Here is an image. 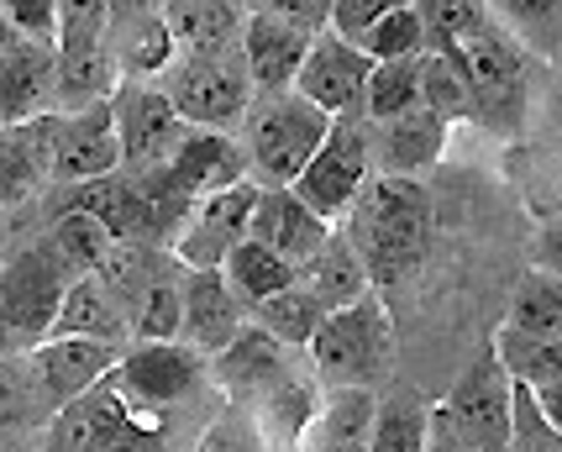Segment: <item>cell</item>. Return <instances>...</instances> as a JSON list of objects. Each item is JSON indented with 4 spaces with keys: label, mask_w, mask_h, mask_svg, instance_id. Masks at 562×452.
Returning a JSON list of instances; mask_svg holds the SVG:
<instances>
[{
    "label": "cell",
    "mask_w": 562,
    "mask_h": 452,
    "mask_svg": "<svg viewBox=\"0 0 562 452\" xmlns=\"http://www.w3.org/2000/svg\"><path fill=\"white\" fill-rule=\"evenodd\" d=\"M347 242L358 248L368 279H405L431 248V190L420 179L373 174L347 211Z\"/></svg>",
    "instance_id": "cell-1"
},
{
    "label": "cell",
    "mask_w": 562,
    "mask_h": 452,
    "mask_svg": "<svg viewBox=\"0 0 562 452\" xmlns=\"http://www.w3.org/2000/svg\"><path fill=\"white\" fill-rule=\"evenodd\" d=\"M179 431V410H158L105 378L48 421V452H173Z\"/></svg>",
    "instance_id": "cell-2"
},
{
    "label": "cell",
    "mask_w": 562,
    "mask_h": 452,
    "mask_svg": "<svg viewBox=\"0 0 562 452\" xmlns=\"http://www.w3.org/2000/svg\"><path fill=\"white\" fill-rule=\"evenodd\" d=\"M311 369L316 384L331 395H373L394 369V327L379 295L331 310L311 342Z\"/></svg>",
    "instance_id": "cell-3"
},
{
    "label": "cell",
    "mask_w": 562,
    "mask_h": 452,
    "mask_svg": "<svg viewBox=\"0 0 562 452\" xmlns=\"http://www.w3.org/2000/svg\"><path fill=\"white\" fill-rule=\"evenodd\" d=\"M458 64V75L468 84V101H473V122L494 126L505 137H520L526 122V75H531V53L520 37H510L505 26L484 22L473 37H463L452 53H441Z\"/></svg>",
    "instance_id": "cell-4"
},
{
    "label": "cell",
    "mask_w": 562,
    "mask_h": 452,
    "mask_svg": "<svg viewBox=\"0 0 562 452\" xmlns=\"http://www.w3.org/2000/svg\"><path fill=\"white\" fill-rule=\"evenodd\" d=\"M331 132V116H321L311 101L300 95H269L247 111V174L263 179V190H290L300 169L316 158V148Z\"/></svg>",
    "instance_id": "cell-5"
},
{
    "label": "cell",
    "mask_w": 562,
    "mask_h": 452,
    "mask_svg": "<svg viewBox=\"0 0 562 452\" xmlns=\"http://www.w3.org/2000/svg\"><path fill=\"white\" fill-rule=\"evenodd\" d=\"M111 5H64L58 0V69H53V116H79L116 95V64L105 53Z\"/></svg>",
    "instance_id": "cell-6"
},
{
    "label": "cell",
    "mask_w": 562,
    "mask_h": 452,
    "mask_svg": "<svg viewBox=\"0 0 562 452\" xmlns=\"http://www.w3.org/2000/svg\"><path fill=\"white\" fill-rule=\"evenodd\" d=\"M368 179H373V126L358 116V122H331L326 143L300 169V179L290 190L305 211H316L321 222L331 226L337 216L352 211V201L363 195Z\"/></svg>",
    "instance_id": "cell-7"
},
{
    "label": "cell",
    "mask_w": 562,
    "mask_h": 452,
    "mask_svg": "<svg viewBox=\"0 0 562 452\" xmlns=\"http://www.w3.org/2000/svg\"><path fill=\"white\" fill-rule=\"evenodd\" d=\"M164 95L173 101L184 126H195V132H232L252 111V79H247L243 48L216 53V58H179Z\"/></svg>",
    "instance_id": "cell-8"
},
{
    "label": "cell",
    "mask_w": 562,
    "mask_h": 452,
    "mask_svg": "<svg viewBox=\"0 0 562 452\" xmlns=\"http://www.w3.org/2000/svg\"><path fill=\"white\" fill-rule=\"evenodd\" d=\"M69 269L53 258L43 242L37 248L16 252L5 269H0V316H5V331H11V342L16 352H32L48 342L53 321H58V305L69 295Z\"/></svg>",
    "instance_id": "cell-9"
},
{
    "label": "cell",
    "mask_w": 562,
    "mask_h": 452,
    "mask_svg": "<svg viewBox=\"0 0 562 452\" xmlns=\"http://www.w3.org/2000/svg\"><path fill=\"white\" fill-rule=\"evenodd\" d=\"M247 174V152L243 143H232L226 132H184V143L173 152L164 169H153V174L132 179L143 195L153 201H179V205H195L205 195H221V190H232V184H243Z\"/></svg>",
    "instance_id": "cell-10"
},
{
    "label": "cell",
    "mask_w": 562,
    "mask_h": 452,
    "mask_svg": "<svg viewBox=\"0 0 562 452\" xmlns=\"http://www.w3.org/2000/svg\"><path fill=\"white\" fill-rule=\"evenodd\" d=\"M441 416L463 437L473 452H510V405H515V378L499 369L494 348H484L468 374L452 384V395H441Z\"/></svg>",
    "instance_id": "cell-11"
},
{
    "label": "cell",
    "mask_w": 562,
    "mask_h": 452,
    "mask_svg": "<svg viewBox=\"0 0 562 452\" xmlns=\"http://www.w3.org/2000/svg\"><path fill=\"white\" fill-rule=\"evenodd\" d=\"M111 116H116V143H122V174L126 179H143L153 169H164L184 132L190 126L179 122V111L164 90L153 84H116L111 95Z\"/></svg>",
    "instance_id": "cell-12"
},
{
    "label": "cell",
    "mask_w": 562,
    "mask_h": 452,
    "mask_svg": "<svg viewBox=\"0 0 562 452\" xmlns=\"http://www.w3.org/2000/svg\"><path fill=\"white\" fill-rule=\"evenodd\" d=\"M368 75H373V58L363 48L342 43L331 26L321 32L305 64H300V79H294V95L311 101L321 116L331 122H358L363 116V95H368Z\"/></svg>",
    "instance_id": "cell-13"
},
{
    "label": "cell",
    "mask_w": 562,
    "mask_h": 452,
    "mask_svg": "<svg viewBox=\"0 0 562 452\" xmlns=\"http://www.w3.org/2000/svg\"><path fill=\"white\" fill-rule=\"evenodd\" d=\"M258 190H263V184L243 179V184H232V190H221V195L195 201L190 222H184L179 242H173V263H179V269H221V263L247 242V222H252Z\"/></svg>",
    "instance_id": "cell-14"
},
{
    "label": "cell",
    "mask_w": 562,
    "mask_h": 452,
    "mask_svg": "<svg viewBox=\"0 0 562 452\" xmlns=\"http://www.w3.org/2000/svg\"><path fill=\"white\" fill-rule=\"evenodd\" d=\"M211 378V358L190 352L184 342H153V348L122 352L111 384H122L126 395L158 405V410H184L200 400V384Z\"/></svg>",
    "instance_id": "cell-15"
},
{
    "label": "cell",
    "mask_w": 562,
    "mask_h": 452,
    "mask_svg": "<svg viewBox=\"0 0 562 452\" xmlns=\"http://www.w3.org/2000/svg\"><path fill=\"white\" fill-rule=\"evenodd\" d=\"M26 363H32V378H37L48 410L58 416V410H69L74 400H85L90 389H100L105 378L116 374L122 348L90 342V337H48L43 348L26 352Z\"/></svg>",
    "instance_id": "cell-16"
},
{
    "label": "cell",
    "mask_w": 562,
    "mask_h": 452,
    "mask_svg": "<svg viewBox=\"0 0 562 452\" xmlns=\"http://www.w3.org/2000/svg\"><path fill=\"white\" fill-rule=\"evenodd\" d=\"M316 37L294 32L284 16H273L269 5H247V22H243V64L247 79H252V95L269 101V95H290L294 79H300V64L311 53Z\"/></svg>",
    "instance_id": "cell-17"
},
{
    "label": "cell",
    "mask_w": 562,
    "mask_h": 452,
    "mask_svg": "<svg viewBox=\"0 0 562 452\" xmlns=\"http://www.w3.org/2000/svg\"><path fill=\"white\" fill-rule=\"evenodd\" d=\"M122 174V143H116V116L111 101L90 105L79 116H58V152H53V184H90V179Z\"/></svg>",
    "instance_id": "cell-18"
},
{
    "label": "cell",
    "mask_w": 562,
    "mask_h": 452,
    "mask_svg": "<svg viewBox=\"0 0 562 452\" xmlns=\"http://www.w3.org/2000/svg\"><path fill=\"white\" fill-rule=\"evenodd\" d=\"M105 53L116 64V79L122 84H147L153 75H169L173 64V37L164 26V11L158 5H111V22H105Z\"/></svg>",
    "instance_id": "cell-19"
},
{
    "label": "cell",
    "mask_w": 562,
    "mask_h": 452,
    "mask_svg": "<svg viewBox=\"0 0 562 452\" xmlns=\"http://www.w3.org/2000/svg\"><path fill=\"white\" fill-rule=\"evenodd\" d=\"M247 237L263 242L273 258H284L294 274L321 252V242L331 237V226L321 222L316 211L294 201V190H258V205H252V222H247Z\"/></svg>",
    "instance_id": "cell-20"
},
{
    "label": "cell",
    "mask_w": 562,
    "mask_h": 452,
    "mask_svg": "<svg viewBox=\"0 0 562 452\" xmlns=\"http://www.w3.org/2000/svg\"><path fill=\"white\" fill-rule=\"evenodd\" d=\"M243 305L226 290L221 269H184V327L179 342L200 358H216L232 348V337L243 331Z\"/></svg>",
    "instance_id": "cell-21"
},
{
    "label": "cell",
    "mask_w": 562,
    "mask_h": 452,
    "mask_svg": "<svg viewBox=\"0 0 562 452\" xmlns=\"http://www.w3.org/2000/svg\"><path fill=\"white\" fill-rule=\"evenodd\" d=\"M53 69L58 48L53 43H11L0 53V122L22 126L53 111Z\"/></svg>",
    "instance_id": "cell-22"
},
{
    "label": "cell",
    "mask_w": 562,
    "mask_h": 452,
    "mask_svg": "<svg viewBox=\"0 0 562 452\" xmlns=\"http://www.w3.org/2000/svg\"><path fill=\"white\" fill-rule=\"evenodd\" d=\"M53 152H58V116L5 126L0 132V205L32 201L43 184H53Z\"/></svg>",
    "instance_id": "cell-23"
},
{
    "label": "cell",
    "mask_w": 562,
    "mask_h": 452,
    "mask_svg": "<svg viewBox=\"0 0 562 452\" xmlns=\"http://www.w3.org/2000/svg\"><path fill=\"white\" fill-rule=\"evenodd\" d=\"M447 148V122H437L426 105L373 126V169L390 179H420Z\"/></svg>",
    "instance_id": "cell-24"
},
{
    "label": "cell",
    "mask_w": 562,
    "mask_h": 452,
    "mask_svg": "<svg viewBox=\"0 0 562 452\" xmlns=\"http://www.w3.org/2000/svg\"><path fill=\"white\" fill-rule=\"evenodd\" d=\"M290 369H294V352L290 348H279L269 331L243 327L237 337H232V348L216 352L211 378H216L232 400H243V395H269L273 384L290 374Z\"/></svg>",
    "instance_id": "cell-25"
},
{
    "label": "cell",
    "mask_w": 562,
    "mask_h": 452,
    "mask_svg": "<svg viewBox=\"0 0 562 452\" xmlns=\"http://www.w3.org/2000/svg\"><path fill=\"white\" fill-rule=\"evenodd\" d=\"M158 11H164L173 48H184L190 58L237 53V43H243L247 5H232V0H179V5H158Z\"/></svg>",
    "instance_id": "cell-26"
},
{
    "label": "cell",
    "mask_w": 562,
    "mask_h": 452,
    "mask_svg": "<svg viewBox=\"0 0 562 452\" xmlns=\"http://www.w3.org/2000/svg\"><path fill=\"white\" fill-rule=\"evenodd\" d=\"M294 279H300V290H311V295H316V305L326 310V316L368 301V284H373L368 269H363V258H358V248L347 242L342 226H331V237L321 242V252Z\"/></svg>",
    "instance_id": "cell-27"
},
{
    "label": "cell",
    "mask_w": 562,
    "mask_h": 452,
    "mask_svg": "<svg viewBox=\"0 0 562 452\" xmlns=\"http://www.w3.org/2000/svg\"><path fill=\"white\" fill-rule=\"evenodd\" d=\"M48 337H90V342L122 348V337H132V321H126L122 305L111 301V290L95 274H85L69 284V295L58 305V321H53Z\"/></svg>",
    "instance_id": "cell-28"
},
{
    "label": "cell",
    "mask_w": 562,
    "mask_h": 452,
    "mask_svg": "<svg viewBox=\"0 0 562 452\" xmlns=\"http://www.w3.org/2000/svg\"><path fill=\"white\" fill-rule=\"evenodd\" d=\"M221 279H226V290L237 295V305H243V310H252V305L284 295V290L294 284V269L284 263V258H273L263 242H252V237H247L243 248L221 263Z\"/></svg>",
    "instance_id": "cell-29"
},
{
    "label": "cell",
    "mask_w": 562,
    "mask_h": 452,
    "mask_svg": "<svg viewBox=\"0 0 562 452\" xmlns=\"http://www.w3.org/2000/svg\"><path fill=\"white\" fill-rule=\"evenodd\" d=\"M431 437V400H420L416 389H394L373 410L368 452H426Z\"/></svg>",
    "instance_id": "cell-30"
},
{
    "label": "cell",
    "mask_w": 562,
    "mask_h": 452,
    "mask_svg": "<svg viewBox=\"0 0 562 452\" xmlns=\"http://www.w3.org/2000/svg\"><path fill=\"white\" fill-rule=\"evenodd\" d=\"M379 395H331V405L311 421V448L305 452H368Z\"/></svg>",
    "instance_id": "cell-31"
},
{
    "label": "cell",
    "mask_w": 562,
    "mask_h": 452,
    "mask_svg": "<svg viewBox=\"0 0 562 452\" xmlns=\"http://www.w3.org/2000/svg\"><path fill=\"white\" fill-rule=\"evenodd\" d=\"M321 321H326V310L316 305V295L311 290H300V279H294L284 295H273V301L263 305H252V327L258 331H269L279 348H311L316 342V331Z\"/></svg>",
    "instance_id": "cell-32"
},
{
    "label": "cell",
    "mask_w": 562,
    "mask_h": 452,
    "mask_svg": "<svg viewBox=\"0 0 562 452\" xmlns=\"http://www.w3.org/2000/svg\"><path fill=\"white\" fill-rule=\"evenodd\" d=\"M505 331L537 337V342H562V279L537 274V269L520 279L510 295V321H505Z\"/></svg>",
    "instance_id": "cell-33"
},
{
    "label": "cell",
    "mask_w": 562,
    "mask_h": 452,
    "mask_svg": "<svg viewBox=\"0 0 562 452\" xmlns=\"http://www.w3.org/2000/svg\"><path fill=\"white\" fill-rule=\"evenodd\" d=\"M179 327H184V269L173 263L169 274L132 305V348L179 342Z\"/></svg>",
    "instance_id": "cell-34"
},
{
    "label": "cell",
    "mask_w": 562,
    "mask_h": 452,
    "mask_svg": "<svg viewBox=\"0 0 562 452\" xmlns=\"http://www.w3.org/2000/svg\"><path fill=\"white\" fill-rule=\"evenodd\" d=\"M420 105V58H400V64H373L368 75V95H363V122L384 126L405 111Z\"/></svg>",
    "instance_id": "cell-35"
},
{
    "label": "cell",
    "mask_w": 562,
    "mask_h": 452,
    "mask_svg": "<svg viewBox=\"0 0 562 452\" xmlns=\"http://www.w3.org/2000/svg\"><path fill=\"white\" fill-rule=\"evenodd\" d=\"M43 248L69 269V279H85V274H95L100 258L111 252V231L95 216H58V222H48Z\"/></svg>",
    "instance_id": "cell-36"
},
{
    "label": "cell",
    "mask_w": 562,
    "mask_h": 452,
    "mask_svg": "<svg viewBox=\"0 0 562 452\" xmlns=\"http://www.w3.org/2000/svg\"><path fill=\"white\" fill-rule=\"evenodd\" d=\"M490 348L515 384H526V389L562 384V342H537V337H520V331H499Z\"/></svg>",
    "instance_id": "cell-37"
},
{
    "label": "cell",
    "mask_w": 562,
    "mask_h": 452,
    "mask_svg": "<svg viewBox=\"0 0 562 452\" xmlns=\"http://www.w3.org/2000/svg\"><path fill=\"white\" fill-rule=\"evenodd\" d=\"M37 421H53V410L37 389V378H32V363L0 358V431H22L37 427Z\"/></svg>",
    "instance_id": "cell-38"
},
{
    "label": "cell",
    "mask_w": 562,
    "mask_h": 452,
    "mask_svg": "<svg viewBox=\"0 0 562 452\" xmlns=\"http://www.w3.org/2000/svg\"><path fill=\"white\" fill-rule=\"evenodd\" d=\"M420 105L437 116V122H473V101H468V84L458 75L452 58L441 53H420Z\"/></svg>",
    "instance_id": "cell-39"
},
{
    "label": "cell",
    "mask_w": 562,
    "mask_h": 452,
    "mask_svg": "<svg viewBox=\"0 0 562 452\" xmlns=\"http://www.w3.org/2000/svg\"><path fill=\"white\" fill-rule=\"evenodd\" d=\"M190 452H269V431L258 421V410H247L243 400H226L216 416L200 427Z\"/></svg>",
    "instance_id": "cell-40"
},
{
    "label": "cell",
    "mask_w": 562,
    "mask_h": 452,
    "mask_svg": "<svg viewBox=\"0 0 562 452\" xmlns=\"http://www.w3.org/2000/svg\"><path fill=\"white\" fill-rule=\"evenodd\" d=\"M420 11V32H426V53H452L463 37H473L490 22V5L479 0H426Z\"/></svg>",
    "instance_id": "cell-41"
},
{
    "label": "cell",
    "mask_w": 562,
    "mask_h": 452,
    "mask_svg": "<svg viewBox=\"0 0 562 452\" xmlns=\"http://www.w3.org/2000/svg\"><path fill=\"white\" fill-rule=\"evenodd\" d=\"M358 48L373 64H400V58H420L426 53V32H420V11L416 5H390V16L368 32Z\"/></svg>",
    "instance_id": "cell-42"
},
{
    "label": "cell",
    "mask_w": 562,
    "mask_h": 452,
    "mask_svg": "<svg viewBox=\"0 0 562 452\" xmlns=\"http://www.w3.org/2000/svg\"><path fill=\"white\" fill-rule=\"evenodd\" d=\"M510 452H562V431L541 416L531 389H520V384H515L510 405Z\"/></svg>",
    "instance_id": "cell-43"
},
{
    "label": "cell",
    "mask_w": 562,
    "mask_h": 452,
    "mask_svg": "<svg viewBox=\"0 0 562 452\" xmlns=\"http://www.w3.org/2000/svg\"><path fill=\"white\" fill-rule=\"evenodd\" d=\"M0 16L22 43H53L58 48V0H5Z\"/></svg>",
    "instance_id": "cell-44"
},
{
    "label": "cell",
    "mask_w": 562,
    "mask_h": 452,
    "mask_svg": "<svg viewBox=\"0 0 562 452\" xmlns=\"http://www.w3.org/2000/svg\"><path fill=\"white\" fill-rule=\"evenodd\" d=\"M390 16V0H331V32L342 37V43H363L373 26Z\"/></svg>",
    "instance_id": "cell-45"
},
{
    "label": "cell",
    "mask_w": 562,
    "mask_h": 452,
    "mask_svg": "<svg viewBox=\"0 0 562 452\" xmlns=\"http://www.w3.org/2000/svg\"><path fill=\"white\" fill-rule=\"evenodd\" d=\"M273 16H284L294 32H305V37H321L326 26H331V0H273L269 5Z\"/></svg>",
    "instance_id": "cell-46"
},
{
    "label": "cell",
    "mask_w": 562,
    "mask_h": 452,
    "mask_svg": "<svg viewBox=\"0 0 562 452\" xmlns=\"http://www.w3.org/2000/svg\"><path fill=\"white\" fill-rule=\"evenodd\" d=\"M531 263H537V274L562 279V216L537 231V242H531Z\"/></svg>",
    "instance_id": "cell-47"
},
{
    "label": "cell",
    "mask_w": 562,
    "mask_h": 452,
    "mask_svg": "<svg viewBox=\"0 0 562 452\" xmlns=\"http://www.w3.org/2000/svg\"><path fill=\"white\" fill-rule=\"evenodd\" d=\"M426 452H473L463 437L452 431V421L441 416V405H431V437H426Z\"/></svg>",
    "instance_id": "cell-48"
},
{
    "label": "cell",
    "mask_w": 562,
    "mask_h": 452,
    "mask_svg": "<svg viewBox=\"0 0 562 452\" xmlns=\"http://www.w3.org/2000/svg\"><path fill=\"white\" fill-rule=\"evenodd\" d=\"M526 389V384H520ZM531 400H537V410L552 421V427L562 431V384H547V389H531Z\"/></svg>",
    "instance_id": "cell-49"
},
{
    "label": "cell",
    "mask_w": 562,
    "mask_h": 452,
    "mask_svg": "<svg viewBox=\"0 0 562 452\" xmlns=\"http://www.w3.org/2000/svg\"><path fill=\"white\" fill-rule=\"evenodd\" d=\"M0 452H32L22 431H0Z\"/></svg>",
    "instance_id": "cell-50"
},
{
    "label": "cell",
    "mask_w": 562,
    "mask_h": 452,
    "mask_svg": "<svg viewBox=\"0 0 562 452\" xmlns=\"http://www.w3.org/2000/svg\"><path fill=\"white\" fill-rule=\"evenodd\" d=\"M0 358H22L16 342H11V331H5V316H0Z\"/></svg>",
    "instance_id": "cell-51"
},
{
    "label": "cell",
    "mask_w": 562,
    "mask_h": 452,
    "mask_svg": "<svg viewBox=\"0 0 562 452\" xmlns=\"http://www.w3.org/2000/svg\"><path fill=\"white\" fill-rule=\"evenodd\" d=\"M11 43H16V32H11V26H5V16H0V53L11 48Z\"/></svg>",
    "instance_id": "cell-52"
},
{
    "label": "cell",
    "mask_w": 562,
    "mask_h": 452,
    "mask_svg": "<svg viewBox=\"0 0 562 452\" xmlns=\"http://www.w3.org/2000/svg\"><path fill=\"white\" fill-rule=\"evenodd\" d=\"M0 132H5V122H0Z\"/></svg>",
    "instance_id": "cell-53"
}]
</instances>
